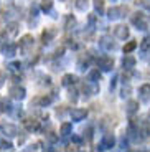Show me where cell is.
Here are the masks:
<instances>
[{
    "instance_id": "17",
    "label": "cell",
    "mask_w": 150,
    "mask_h": 152,
    "mask_svg": "<svg viewBox=\"0 0 150 152\" xmlns=\"http://www.w3.org/2000/svg\"><path fill=\"white\" fill-rule=\"evenodd\" d=\"M71 129H73V126L69 124V122H63V124H61V129H60V134L63 137H66V136L71 134Z\"/></svg>"
},
{
    "instance_id": "3",
    "label": "cell",
    "mask_w": 150,
    "mask_h": 152,
    "mask_svg": "<svg viewBox=\"0 0 150 152\" xmlns=\"http://www.w3.org/2000/svg\"><path fill=\"white\" fill-rule=\"evenodd\" d=\"M127 13V7H112L109 10V18H120V17H124Z\"/></svg>"
},
{
    "instance_id": "15",
    "label": "cell",
    "mask_w": 150,
    "mask_h": 152,
    "mask_svg": "<svg viewBox=\"0 0 150 152\" xmlns=\"http://www.w3.org/2000/svg\"><path fill=\"white\" fill-rule=\"evenodd\" d=\"M122 66H124L125 69L134 68V66H135V58H134V56H130L129 53H125V58L122 60Z\"/></svg>"
},
{
    "instance_id": "7",
    "label": "cell",
    "mask_w": 150,
    "mask_h": 152,
    "mask_svg": "<svg viewBox=\"0 0 150 152\" xmlns=\"http://www.w3.org/2000/svg\"><path fill=\"white\" fill-rule=\"evenodd\" d=\"M114 144H116V139H114L112 134H106L104 139H102V144L99 149H112Z\"/></svg>"
},
{
    "instance_id": "14",
    "label": "cell",
    "mask_w": 150,
    "mask_h": 152,
    "mask_svg": "<svg viewBox=\"0 0 150 152\" xmlns=\"http://www.w3.org/2000/svg\"><path fill=\"white\" fill-rule=\"evenodd\" d=\"M51 99L50 96H38V98H35L33 101H31V104H40V106H48L50 103H51Z\"/></svg>"
},
{
    "instance_id": "16",
    "label": "cell",
    "mask_w": 150,
    "mask_h": 152,
    "mask_svg": "<svg viewBox=\"0 0 150 152\" xmlns=\"http://www.w3.org/2000/svg\"><path fill=\"white\" fill-rule=\"evenodd\" d=\"M17 33H18V25H17V23H8L7 30H5V35L13 38V37H17Z\"/></svg>"
},
{
    "instance_id": "8",
    "label": "cell",
    "mask_w": 150,
    "mask_h": 152,
    "mask_svg": "<svg viewBox=\"0 0 150 152\" xmlns=\"http://www.w3.org/2000/svg\"><path fill=\"white\" fill-rule=\"evenodd\" d=\"M23 126H25L26 131H36L38 127H40V121L30 118V119H25V121H23Z\"/></svg>"
},
{
    "instance_id": "26",
    "label": "cell",
    "mask_w": 150,
    "mask_h": 152,
    "mask_svg": "<svg viewBox=\"0 0 150 152\" xmlns=\"http://www.w3.org/2000/svg\"><path fill=\"white\" fill-rule=\"evenodd\" d=\"M53 8V2L51 0H43L42 2V10L43 12H50Z\"/></svg>"
},
{
    "instance_id": "5",
    "label": "cell",
    "mask_w": 150,
    "mask_h": 152,
    "mask_svg": "<svg viewBox=\"0 0 150 152\" xmlns=\"http://www.w3.org/2000/svg\"><path fill=\"white\" fill-rule=\"evenodd\" d=\"M10 94H12V98L13 99H23L25 98V88H22V86H18V84H17V86H12L10 88Z\"/></svg>"
},
{
    "instance_id": "18",
    "label": "cell",
    "mask_w": 150,
    "mask_h": 152,
    "mask_svg": "<svg viewBox=\"0 0 150 152\" xmlns=\"http://www.w3.org/2000/svg\"><path fill=\"white\" fill-rule=\"evenodd\" d=\"M139 93H140L143 101H147V98L150 96V84H142V86L139 88Z\"/></svg>"
},
{
    "instance_id": "13",
    "label": "cell",
    "mask_w": 150,
    "mask_h": 152,
    "mask_svg": "<svg viewBox=\"0 0 150 152\" xmlns=\"http://www.w3.org/2000/svg\"><path fill=\"white\" fill-rule=\"evenodd\" d=\"M99 46H101V48H106V50L114 48V42H112V38H111V37H102L101 40H99Z\"/></svg>"
},
{
    "instance_id": "24",
    "label": "cell",
    "mask_w": 150,
    "mask_h": 152,
    "mask_svg": "<svg viewBox=\"0 0 150 152\" xmlns=\"http://www.w3.org/2000/svg\"><path fill=\"white\" fill-rule=\"evenodd\" d=\"M74 23H76V20L73 18L71 15H68L66 18H64V28H66V30H69V28H71L73 25H74Z\"/></svg>"
},
{
    "instance_id": "25",
    "label": "cell",
    "mask_w": 150,
    "mask_h": 152,
    "mask_svg": "<svg viewBox=\"0 0 150 152\" xmlns=\"http://www.w3.org/2000/svg\"><path fill=\"white\" fill-rule=\"evenodd\" d=\"M135 48H137V42H129L127 45L124 46V53H130V51H134Z\"/></svg>"
},
{
    "instance_id": "28",
    "label": "cell",
    "mask_w": 150,
    "mask_h": 152,
    "mask_svg": "<svg viewBox=\"0 0 150 152\" xmlns=\"http://www.w3.org/2000/svg\"><path fill=\"white\" fill-rule=\"evenodd\" d=\"M7 68L10 69V71H20V68H22V63H20V61H13V63H10Z\"/></svg>"
},
{
    "instance_id": "1",
    "label": "cell",
    "mask_w": 150,
    "mask_h": 152,
    "mask_svg": "<svg viewBox=\"0 0 150 152\" xmlns=\"http://www.w3.org/2000/svg\"><path fill=\"white\" fill-rule=\"evenodd\" d=\"M132 23H134L139 30H147V22H145L143 13H135V15L132 17Z\"/></svg>"
},
{
    "instance_id": "9",
    "label": "cell",
    "mask_w": 150,
    "mask_h": 152,
    "mask_svg": "<svg viewBox=\"0 0 150 152\" xmlns=\"http://www.w3.org/2000/svg\"><path fill=\"white\" fill-rule=\"evenodd\" d=\"M86 116H87V111H86V109H79V107H76V109L71 111L73 121H83Z\"/></svg>"
},
{
    "instance_id": "27",
    "label": "cell",
    "mask_w": 150,
    "mask_h": 152,
    "mask_svg": "<svg viewBox=\"0 0 150 152\" xmlns=\"http://www.w3.org/2000/svg\"><path fill=\"white\" fill-rule=\"evenodd\" d=\"M140 48H142V51L150 50V37H145V38H143L142 43H140Z\"/></svg>"
},
{
    "instance_id": "12",
    "label": "cell",
    "mask_w": 150,
    "mask_h": 152,
    "mask_svg": "<svg viewBox=\"0 0 150 152\" xmlns=\"http://www.w3.org/2000/svg\"><path fill=\"white\" fill-rule=\"evenodd\" d=\"M55 35H56V30H55V28H46V30L43 31V35H42V42L46 45V43H50L53 40Z\"/></svg>"
},
{
    "instance_id": "2",
    "label": "cell",
    "mask_w": 150,
    "mask_h": 152,
    "mask_svg": "<svg viewBox=\"0 0 150 152\" xmlns=\"http://www.w3.org/2000/svg\"><path fill=\"white\" fill-rule=\"evenodd\" d=\"M33 42H35V40H33L31 35H25V37L20 40V50H22L23 53H26V51L33 46Z\"/></svg>"
},
{
    "instance_id": "22",
    "label": "cell",
    "mask_w": 150,
    "mask_h": 152,
    "mask_svg": "<svg viewBox=\"0 0 150 152\" xmlns=\"http://www.w3.org/2000/svg\"><path fill=\"white\" fill-rule=\"evenodd\" d=\"M94 8H96V12H99V15H101L102 12H104V0H94Z\"/></svg>"
},
{
    "instance_id": "4",
    "label": "cell",
    "mask_w": 150,
    "mask_h": 152,
    "mask_svg": "<svg viewBox=\"0 0 150 152\" xmlns=\"http://www.w3.org/2000/svg\"><path fill=\"white\" fill-rule=\"evenodd\" d=\"M98 66L102 68L104 71H109V69H112V66H114V60L109 58V56H102L98 60Z\"/></svg>"
},
{
    "instance_id": "31",
    "label": "cell",
    "mask_w": 150,
    "mask_h": 152,
    "mask_svg": "<svg viewBox=\"0 0 150 152\" xmlns=\"http://www.w3.org/2000/svg\"><path fill=\"white\" fill-rule=\"evenodd\" d=\"M78 93L74 91V89H69V99H73V101H76V99H78Z\"/></svg>"
},
{
    "instance_id": "6",
    "label": "cell",
    "mask_w": 150,
    "mask_h": 152,
    "mask_svg": "<svg viewBox=\"0 0 150 152\" xmlns=\"http://www.w3.org/2000/svg\"><path fill=\"white\" fill-rule=\"evenodd\" d=\"M114 33H116V37L119 38V40H125V38L129 37V28L125 27V25H117V27L114 28Z\"/></svg>"
},
{
    "instance_id": "10",
    "label": "cell",
    "mask_w": 150,
    "mask_h": 152,
    "mask_svg": "<svg viewBox=\"0 0 150 152\" xmlns=\"http://www.w3.org/2000/svg\"><path fill=\"white\" fill-rule=\"evenodd\" d=\"M2 53L5 56H13L17 53V46L13 43H5V45H2Z\"/></svg>"
},
{
    "instance_id": "32",
    "label": "cell",
    "mask_w": 150,
    "mask_h": 152,
    "mask_svg": "<svg viewBox=\"0 0 150 152\" xmlns=\"http://www.w3.org/2000/svg\"><path fill=\"white\" fill-rule=\"evenodd\" d=\"M4 86V73L0 71V88Z\"/></svg>"
},
{
    "instance_id": "30",
    "label": "cell",
    "mask_w": 150,
    "mask_h": 152,
    "mask_svg": "<svg viewBox=\"0 0 150 152\" xmlns=\"http://www.w3.org/2000/svg\"><path fill=\"white\" fill-rule=\"evenodd\" d=\"M48 141H50V142H56V141H58V136H56L55 132H50V134H48Z\"/></svg>"
},
{
    "instance_id": "20",
    "label": "cell",
    "mask_w": 150,
    "mask_h": 152,
    "mask_svg": "<svg viewBox=\"0 0 150 152\" xmlns=\"http://www.w3.org/2000/svg\"><path fill=\"white\" fill-rule=\"evenodd\" d=\"M74 83H76V76H73V75H64L63 81H61L63 86H71V84H74Z\"/></svg>"
},
{
    "instance_id": "29",
    "label": "cell",
    "mask_w": 150,
    "mask_h": 152,
    "mask_svg": "<svg viewBox=\"0 0 150 152\" xmlns=\"http://www.w3.org/2000/svg\"><path fill=\"white\" fill-rule=\"evenodd\" d=\"M0 149H2V151H12L13 145H12L10 142H0Z\"/></svg>"
},
{
    "instance_id": "11",
    "label": "cell",
    "mask_w": 150,
    "mask_h": 152,
    "mask_svg": "<svg viewBox=\"0 0 150 152\" xmlns=\"http://www.w3.org/2000/svg\"><path fill=\"white\" fill-rule=\"evenodd\" d=\"M0 129L4 131L5 134H7L8 137H15L17 136V132H18V129H17V126H13V124H4Z\"/></svg>"
},
{
    "instance_id": "21",
    "label": "cell",
    "mask_w": 150,
    "mask_h": 152,
    "mask_svg": "<svg viewBox=\"0 0 150 152\" xmlns=\"http://www.w3.org/2000/svg\"><path fill=\"white\" fill-rule=\"evenodd\" d=\"M99 80H101V73H99V69H92V71L89 73V81L91 83H98Z\"/></svg>"
},
{
    "instance_id": "23",
    "label": "cell",
    "mask_w": 150,
    "mask_h": 152,
    "mask_svg": "<svg viewBox=\"0 0 150 152\" xmlns=\"http://www.w3.org/2000/svg\"><path fill=\"white\" fill-rule=\"evenodd\" d=\"M74 5L78 10H86L87 8V0H74Z\"/></svg>"
},
{
    "instance_id": "19",
    "label": "cell",
    "mask_w": 150,
    "mask_h": 152,
    "mask_svg": "<svg viewBox=\"0 0 150 152\" xmlns=\"http://www.w3.org/2000/svg\"><path fill=\"white\" fill-rule=\"evenodd\" d=\"M137 109H139V103L137 101H134V99H130L127 103V114H134V113H137Z\"/></svg>"
}]
</instances>
